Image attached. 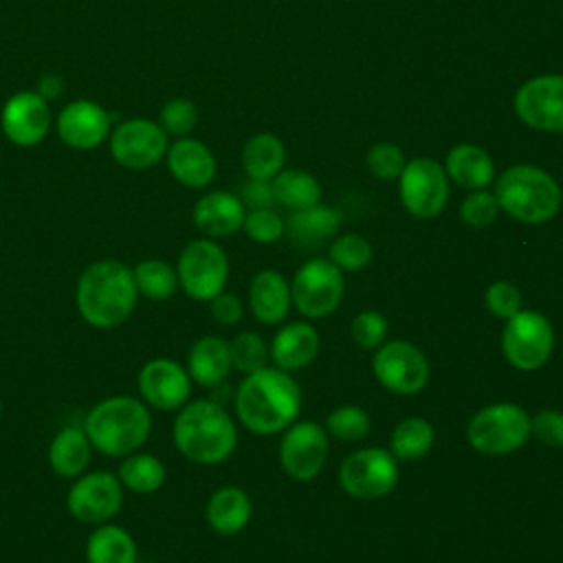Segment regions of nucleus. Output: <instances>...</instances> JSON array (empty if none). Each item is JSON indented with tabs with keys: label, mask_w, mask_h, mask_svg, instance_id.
<instances>
[{
	"label": "nucleus",
	"mask_w": 563,
	"mask_h": 563,
	"mask_svg": "<svg viewBox=\"0 0 563 563\" xmlns=\"http://www.w3.org/2000/svg\"><path fill=\"white\" fill-rule=\"evenodd\" d=\"M139 301L132 266L121 260H97L88 264L75 286V306L79 317L97 330L123 325Z\"/></svg>",
	"instance_id": "f257e3e1"
},
{
	"label": "nucleus",
	"mask_w": 563,
	"mask_h": 563,
	"mask_svg": "<svg viewBox=\"0 0 563 563\" xmlns=\"http://www.w3.org/2000/svg\"><path fill=\"white\" fill-rule=\"evenodd\" d=\"M299 409V385L279 367L266 365L246 374L235 391V413L240 422L257 435H273L288 429Z\"/></svg>",
	"instance_id": "f03ea898"
},
{
	"label": "nucleus",
	"mask_w": 563,
	"mask_h": 563,
	"mask_svg": "<svg viewBox=\"0 0 563 563\" xmlns=\"http://www.w3.org/2000/svg\"><path fill=\"white\" fill-rule=\"evenodd\" d=\"M81 427L95 451L121 460L143 449L152 433V413L139 396L114 394L95 402Z\"/></svg>",
	"instance_id": "7ed1b4c3"
},
{
	"label": "nucleus",
	"mask_w": 563,
	"mask_h": 563,
	"mask_svg": "<svg viewBox=\"0 0 563 563\" xmlns=\"http://www.w3.org/2000/svg\"><path fill=\"white\" fill-rule=\"evenodd\" d=\"M176 449L196 464H220L238 446V429L222 405L209 398L189 400L174 418Z\"/></svg>",
	"instance_id": "20e7f679"
},
{
	"label": "nucleus",
	"mask_w": 563,
	"mask_h": 563,
	"mask_svg": "<svg viewBox=\"0 0 563 563\" xmlns=\"http://www.w3.org/2000/svg\"><path fill=\"white\" fill-rule=\"evenodd\" d=\"M499 209L526 224L552 220L561 207V187L552 174L537 165H512L495 180Z\"/></svg>",
	"instance_id": "39448f33"
},
{
	"label": "nucleus",
	"mask_w": 563,
	"mask_h": 563,
	"mask_svg": "<svg viewBox=\"0 0 563 563\" xmlns=\"http://www.w3.org/2000/svg\"><path fill=\"white\" fill-rule=\"evenodd\" d=\"M466 438L484 455L512 453L530 438V416L515 402L488 405L468 420Z\"/></svg>",
	"instance_id": "423d86ee"
},
{
	"label": "nucleus",
	"mask_w": 563,
	"mask_h": 563,
	"mask_svg": "<svg viewBox=\"0 0 563 563\" xmlns=\"http://www.w3.org/2000/svg\"><path fill=\"white\" fill-rule=\"evenodd\" d=\"M176 273L180 290H185L187 297L196 301H211L227 286L229 257L216 240L198 238L180 251Z\"/></svg>",
	"instance_id": "0eeeda50"
},
{
	"label": "nucleus",
	"mask_w": 563,
	"mask_h": 563,
	"mask_svg": "<svg viewBox=\"0 0 563 563\" xmlns=\"http://www.w3.org/2000/svg\"><path fill=\"white\" fill-rule=\"evenodd\" d=\"M125 499V488L117 473L86 471L73 479L66 493V508L73 519L86 526H99L112 521Z\"/></svg>",
	"instance_id": "6e6552de"
},
{
	"label": "nucleus",
	"mask_w": 563,
	"mask_h": 563,
	"mask_svg": "<svg viewBox=\"0 0 563 563\" xmlns=\"http://www.w3.org/2000/svg\"><path fill=\"white\" fill-rule=\"evenodd\" d=\"M345 292L343 271L325 257H312L301 264L290 284L295 308L308 319L332 314Z\"/></svg>",
	"instance_id": "1a4fd4ad"
},
{
	"label": "nucleus",
	"mask_w": 563,
	"mask_h": 563,
	"mask_svg": "<svg viewBox=\"0 0 563 563\" xmlns=\"http://www.w3.org/2000/svg\"><path fill=\"white\" fill-rule=\"evenodd\" d=\"M501 350L506 361L521 369H539L554 350L552 323L534 310H519L501 330Z\"/></svg>",
	"instance_id": "9d476101"
},
{
	"label": "nucleus",
	"mask_w": 563,
	"mask_h": 563,
	"mask_svg": "<svg viewBox=\"0 0 563 563\" xmlns=\"http://www.w3.org/2000/svg\"><path fill=\"white\" fill-rule=\"evenodd\" d=\"M398 464L391 451L367 446L350 453L339 466V484L358 499H378L398 484Z\"/></svg>",
	"instance_id": "9b49d317"
},
{
	"label": "nucleus",
	"mask_w": 563,
	"mask_h": 563,
	"mask_svg": "<svg viewBox=\"0 0 563 563\" xmlns=\"http://www.w3.org/2000/svg\"><path fill=\"white\" fill-rule=\"evenodd\" d=\"M112 158L128 169H147L165 158L169 136L154 119L134 117L112 128L108 136Z\"/></svg>",
	"instance_id": "f8f14e48"
},
{
	"label": "nucleus",
	"mask_w": 563,
	"mask_h": 563,
	"mask_svg": "<svg viewBox=\"0 0 563 563\" xmlns=\"http://www.w3.org/2000/svg\"><path fill=\"white\" fill-rule=\"evenodd\" d=\"M402 207L416 218H435L449 200V176L444 167L427 156L407 161L398 176Z\"/></svg>",
	"instance_id": "ddd939ff"
},
{
	"label": "nucleus",
	"mask_w": 563,
	"mask_h": 563,
	"mask_svg": "<svg viewBox=\"0 0 563 563\" xmlns=\"http://www.w3.org/2000/svg\"><path fill=\"white\" fill-rule=\"evenodd\" d=\"M521 123L539 132H563V75L545 73L523 81L512 99Z\"/></svg>",
	"instance_id": "4468645a"
},
{
	"label": "nucleus",
	"mask_w": 563,
	"mask_h": 563,
	"mask_svg": "<svg viewBox=\"0 0 563 563\" xmlns=\"http://www.w3.org/2000/svg\"><path fill=\"white\" fill-rule=\"evenodd\" d=\"M372 369L383 387L402 396L418 394L429 380V361L407 341H389L376 347Z\"/></svg>",
	"instance_id": "2eb2a0df"
},
{
	"label": "nucleus",
	"mask_w": 563,
	"mask_h": 563,
	"mask_svg": "<svg viewBox=\"0 0 563 563\" xmlns=\"http://www.w3.org/2000/svg\"><path fill=\"white\" fill-rule=\"evenodd\" d=\"M191 376L185 365L169 356H156L143 363L136 376L139 398L161 411H178L189 402Z\"/></svg>",
	"instance_id": "dca6fc26"
},
{
	"label": "nucleus",
	"mask_w": 563,
	"mask_h": 563,
	"mask_svg": "<svg viewBox=\"0 0 563 563\" xmlns=\"http://www.w3.org/2000/svg\"><path fill=\"white\" fill-rule=\"evenodd\" d=\"M53 128V112L35 90L13 92L0 110V130L18 147L40 145Z\"/></svg>",
	"instance_id": "f3484780"
},
{
	"label": "nucleus",
	"mask_w": 563,
	"mask_h": 563,
	"mask_svg": "<svg viewBox=\"0 0 563 563\" xmlns=\"http://www.w3.org/2000/svg\"><path fill=\"white\" fill-rule=\"evenodd\" d=\"M328 431L317 422H299L288 427L279 442V462L295 479H312L328 460Z\"/></svg>",
	"instance_id": "a211bd4d"
},
{
	"label": "nucleus",
	"mask_w": 563,
	"mask_h": 563,
	"mask_svg": "<svg viewBox=\"0 0 563 563\" xmlns=\"http://www.w3.org/2000/svg\"><path fill=\"white\" fill-rule=\"evenodd\" d=\"M55 130L64 145L73 150H95L108 141L112 117L92 99H75L55 117Z\"/></svg>",
	"instance_id": "6ab92c4d"
},
{
	"label": "nucleus",
	"mask_w": 563,
	"mask_h": 563,
	"mask_svg": "<svg viewBox=\"0 0 563 563\" xmlns=\"http://www.w3.org/2000/svg\"><path fill=\"white\" fill-rule=\"evenodd\" d=\"M165 163L174 180L189 189H202L216 178V156L198 139L183 136L169 143L165 152Z\"/></svg>",
	"instance_id": "aec40b11"
},
{
	"label": "nucleus",
	"mask_w": 563,
	"mask_h": 563,
	"mask_svg": "<svg viewBox=\"0 0 563 563\" xmlns=\"http://www.w3.org/2000/svg\"><path fill=\"white\" fill-rule=\"evenodd\" d=\"M246 209L242 200L231 191H209L194 205V227L205 238H224L242 229Z\"/></svg>",
	"instance_id": "412c9836"
},
{
	"label": "nucleus",
	"mask_w": 563,
	"mask_h": 563,
	"mask_svg": "<svg viewBox=\"0 0 563 563\" xmlns=\"http://www.w3.org/2000/svg\"><path fill=\"white\" fill-rule=\"evenodd\" d=\"M341 222L343 213L336 207L319 202L301 211H290L288 220L284 222V233H288L292 244L299 249H317L339 233Z\"/></svg>",
	"instance_id": "4be33fe9"
},
{
	"label": "nucleus",
	"mask_w": 563,
	"mask_h": 563,
	"mask_svg": "<svg viewBox=\"0 0 563 563\" xmlns=\"http://www.w3.org/2000/svg\"><path fill=\"white\" fill-rule=\"evenodd\" d=\"M290 286L275 268L260 271L249 286V308L262 323H279L290 310Z\"/></svg>",
	"instance_id": "5701e85b"
},
{
	"label": "nucleus",
	"mask_w": 563,
	"mask_h": 563,
	"mask_svg": "<svg viewBox=\"0 0 563 563\" xmlns=\"http://www.w3.org/2000/svg\"><path fill=\"white\" fill-rule=\"evenodd\" d=\"M319 352V334L310 323L295 321L277 330L271 343V358L284 372H295L314 361Z\"/></svg>",
	"instance_id": "b1692460"
},
{
	"label": "nucleus",
	"mask_w": 563,
	"mask_h": 563,
	"mask_svg": "<svg viewBox=\"0 0 563 563\" xmlns=\"http://www.w3.org/2000/svg\"><path fill=\"white\" fill-rule=\"evenodd\" d=\"M92 444L84 431V427H62L51 444H48V466L55 475L64 479H75L81 473L88 471V464L92 460Z\"/></svg>",
	"instance_id": "393cba45"
},
{
	"label": "nucleus",
	"mask_w": 563,
	"mask_h": 563,
	"mask_svg": "<svg viewBox=\"0 0 563 563\" xmlns=\"http://www.w3.org/2000/svg\"><path fill=\"white\" fill-rule=\"evenodd\" d=\"M446 176L464 189H486L495 180V163L490 154L475 143H457L444 158Z\"/></svg>",
	"instance_id": "a878e982"
},
{
	"label": "nucleus",
	"mask_w": 563,
	"mask_h": 563,
	"mask_svg": "<svg viewBox=\"0 0 563 563\" xmlns=\"http://www.w3.org/2000/svg\"><path fill=\"white\" fill-rule=\"evenodd\" d=\"M185 367H187L191 380L202 387H216V385L224 383L229 372L233 369L229 341H224L222 336H216V334L200 336L191 345Z\"/></svg>",
	"instance_id": "bb28decb"
},
{
	"label": "nucleus",
	"mask_w": 563,
	"mask_h": 563,
	"mask_svg": "<svg viewBox=\"0 0 563 563\" xmlns=\"http://www.w3.org/2000/svg\"><path fill=\"white\" fill-rule=\"evenodd\" d=\"M253 506L249 495L238 486H222L213 490L207 501V523L218 534H238L251 519Z\"/></svg>",
	"instance_id": "cd10ccee"
},
{
	"label": "nucleus",
	"mask_w": 563,
	"mask_h": 563,
	"mask_svg": "<svg viewBox=\"0 0 563 563\" xmlns=\"http://www.w3.org/2000/svg\"><path fill=\"white\" fill-rule=\"evenodd\" d=\"M86 563H139L136 541L119 523H99L88 534Z\"/></svg>",
	"instance_id": "c85d7f7f"
},
{
	"label": "nucleus",
	"mask_w": 563,
	"mask_h": 563,
	"mask_svg": "<svg viewBox=\"0 0 563 563\" xmlns=\"http://www.w3.org/2000/svg\"><path fill=\"white\" fill-rule=\"evenodd\" d=\"M286 161V147L279 136L271 132L253 134L242 147V167L249 178L273 180Z\"/></svg>",
	"instance_id": "c756f323"
},
{
	"label": "nucleus",
	"mask_w": 563,
	"mask_h": 563,
	"mask_svg": "<svg viewBox=\"0 0 563 563\" xmlns=\"http://www.w3.org/2000/svg\"><path fill=\"white\" fill-rule=\"evenodd\" d=\"M117 477L125 490L136 493V495H152L165 484L167 471H165V464L161 457L139 449V451L121 457Z\"/></svg>",
	"instance_id": "7c9ffc66"
},
{
	"label": "nucleus",
	"mask_w": 563,
	"mask_h": 563,
	"mask_svg": "<svg viewBox=\"0 0 563 563\" xmlns=\"http://www.w3.org/2000/svg\"><path fill=\"white\" fill-rule=\"evenodd\" d=\"M275 202L290 211H301L321 202L319 180L303 169H282L273 180Z\"/></svg>",
	"instance_id": "2f4dec72"
},
{
	"label": "nucleus",
	"mask_w": 563,
	"mask_h": 563,
	"mask_svg": "<svg viewBox=\"0 0 563 563\" xmlns=\"http://www.w3.org/2000/svg\"><path fill=\"white\" fill-rule=\"evenodd\" d=\"M132 275L139 297H145L150 301H165L174 297L180 288L176 266L158 257L141 260L136 266H132Z\"/></svg>",
	"instance_id": "473e14b6"
},
{
	"label": "nucleus",
	"mask_w": 563,
	"mask_h": 563,
	"mask_svg": "<svg viewBox=\"0 0 563 563\" xmlns=\"http://www.w3.org/2000/svg\"><path fill=\"white\" fill-rule=\"evenodd\" d=\"M433 444V427L424 418H405L396 424L389 438V451L396 460H418L429 453Z\"/></svg>",
	"instance_id": "72a5a7b5"
},
{
	"label": "nucleus",
	"mask_w": 563,
	"mask_h": 563,
	"mask_svg": "<svg viewBox=\"0 0 563 563\" xmlns=\"http://www.w3.org/2000/svg\"><path fill=\"white\" fill-rule=\"evenodd\" d=\"M229 350H231V363L238 372L242 374H253L262 367H266L268 358H271V347L266 345V341L255 334V332H238L231 341H229Z\"/></svg>",
	"instance_id": "f704fd0d"
},
{
	"label": "nucleus",
	"mask_w": 563,
	"mask_h": 563,
	"mask_svg": "<svg viewBox=\"0 0 563 563\" xmlns=\"http://www.w3.org/2000/svg\"><path fill=\"white\" fill-rule=\"evenodd\" d=\"M372 260V244L358 233H343L330 244V262L341 271L365 268Z\"/></svg>",
	"instance_id": "c9c22d12"
},
{
	"label": "nucleus",
	"mask_w": 563,
	"mask_h": 563,
	"mask_svg": "<svg viewBox=\"0 0 563 563\" xmlns=\"http://www.w3.org/2000/svg\"><path fill=\"white\" fill-rule=\"evenodd\" d=\"M372 427V420L367 416L365 409L354 407V405H343L339 409H334L328 420H325V431L339 440H361L367 435Z\"/></svg>",
	"instance_id": "e433bc0d"
},
{
	"label": "nucleus",
	"mask_w": 563,
	"mask_h": 563,
	"mask_svg": "<svg viewBox=\"0 0 563 563\" xmlns=\"http://www.w3.org/2000/svg\"><path fill=\"white\" fill-rule=\"evenodd\" d=\"M196 123H198V108L191 99L174 97L161 108L158 125L165 130L167 136H174V139L189 136Z\"/></svg>",
	"instance_id": "4c0bfd02"
},
{
	"label": "nucleus",
	"mask_w": 563,
	"mask_h": 563,
	"mask_svg": "<svg viewBox=\"0 0 563 563\" xmlns=\"http://www.w3.org/2000/svg\"><path fill=\"white\" fill-rule=\"evenodd\" d=\"M499 211L501 209L495 194H488L486 189H475L462 200L460 220L473 229H484L497 220Z\"/></svg>",
	"instance_id": "58836bf2"
},
{
	"label": "nucleus",
	"mask_w": 563,
	"mask_h": 563,
	"mask_svg": "<svg viewBox=\"0 0 563 563\" xmlns=\"http://www.w3.org/2000/svg\"><path fill=\"white\" fill-rule=\"evenodd\" d=\"M407 165L402 150L396 143L378 141L367 152V167L380 180H396Z\"/></svg>",
	"instance_id": "ea45409f"
},
{
	"label": "nucleus",
	"mask_w": 563,
	"mask_h": 563,
	"mask_svg": "<svg viewBox=\"0 0 563 563\" xmlns=\"http://www.w3.org/2000/svg\"><path fill=\"white\" fill-rule=\"evenodd\" d=\"M244 233L260 244H273L284 235V220L273 207L268 209H249L242 222Z\"/></svg>",
	"instance_id": "a19ab883"
},
{
	"label": "nucleus",
	"mask_w": 563,
	"mask_h": 563,
	"mask_svg": "<svg viewBox=\"0 0 563 563\" xmlns=\"http://www.w3.org/2000/svg\"><path fill=\"white\" fill-rule=\"evenodd\" d=\"M350 330H352V339H354V343L358 347L376 350V347H380L385 343L387 321L376 310H365V312H358L352 319Z\"/></svg>",
	"instance_id": "79ce46f5"
},
{
	"label": "nucleus",
	"mask_w": 563,
	"mask_h": 563,
	"mask_svg": "<svg viewBox=\"0 0 563 563\" xmlns=\"http://www.w3.org/2000/svg\"><path fill=\"white\" fill-rule=\"evenodd\" d=\"M486 308L499 319H510L521 310V292L510 282H495L484 292Z\"/></svg>",
	"instance_id": "37998d69"
},
{
	"label": "nucleus",
	"mask_w": 563,
	"mask_h": 563,
	"mask_svg": "<svg viewBox=\"0 0 563 563\" xmlns=\"http://www.w3.org/2000/svg\"><path fill=\"white\" fill-rule=\"evenodd\" d=\"M530 435L548 446H563V411L543 409L530 418Z\"/></svg>",
	"instance_id": "c03bdc74"
},
{
	"label": "nucleus",
	"mask_w": 563,
	"mask_h": 563,
	"mask_svg": "<svg viewBox=\"0 0 563 563\" xmlns=\"http://www.w3.org/2000/svg\"><path fill=\"white\" fill-rule=\"evenodd\" d=\"M244 205V209H268L275 205V194L271 180H255L249 178L242 185V191L238 196Z\"/></svg>",
	"instance_id": "a18cd8bd"
},
{
	"label": "nucleus",
	"mask_w": 563,
	"mask_h": 563,
	"mask_svg": "<svg viewBox=\"0 0 563 563\" xmlns=\"http://www.w3.org/2000/svg\"><path fill=\"white\" fill-rule=\"evenodd\" d=\"M211 317L218 321V323H222V325H233V323H238L240 319H242V314H244V306H242V301H240V297L238 295H233V292H220V295H216L211 301Z\"/></svg>",
	"instance_id": "49530a36"
},
{
	"label": "nucleus",
	"mask_w": 563,
	"mask_h": 563,
	"mask_svg": "<svg viewBox=\"0 0 563 563\" xmlns=\"http://www.w3.org/2000/svg\"><path fill=\"white\" fill-rule=\"evenodd\" d=\"M62 90H64V79H62L57 73H46V75H42L40 81H37V88H35V92H37L42 99H46V101L57 99V97L62 95Z\"/></svg>",
	"instance_id": "de8ad7c7"
},
{
	"label": "nucleus",
	"mask_w": 563,
	"mask_h": 563,
	"mask_svg": "<svg viewBox=\"0 0 563 563\" xmlns=\"http://www.w3.org/2000/svg\"><path fill=\"white\" fill-rule=\"evenodd\" d=\"M2 409H4V405H2V396H0V418H2Z\"/></svg>",
	"instance_id": "09e8293b"
}]
</instances>
